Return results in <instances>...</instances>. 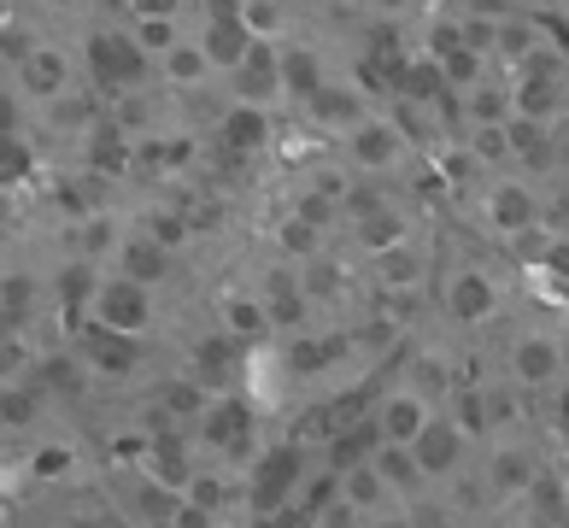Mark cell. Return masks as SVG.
Segmentation results:
<instances>
[{
  "mask_svg": "<svg viewBox=\"0 0 569 528\" xmlns=\"http://www.w3.org/2000/svg\"><path fill=\"white\" fill-rule=\"evenodd\" d=\"M463 440H470V435H463L452 417H429V422H423V435L411 440L417 470H423V476H452V470H458V458H463Z\"/></svg>",
  "mask_w": 569,
  "mask_h": 528,
  "instance_id": "6da1fadb",
  "label": "cell"
},
{
  "mask_svg": "<svg viewBox=\"0 0 569 528\" xmlns=\"http://www.w3.org/2000/svg\"><path fill=\"white\" fill-rule=\"evenodd\" d=\"M563 376V352L552 335H522L511 347V382L517 388H552Z\"/></svg>",
  "mask_w": 569,
  "mask_h": 528,
  "instance_id": "7a4b0ae2",
  "label": "cell"
},
{
  "mask_svg": "<svg viewBox=\"0 0 569 528\" xmlns=\"http://www.w3.org/2000/svg\"><path fill=\"white\" fill-rule=\"evenodd\" d=\"M493 306H499V293L481 270H458V277L447 282V311L458 317V323H481V317H493Z\"/></svg>",
  "mask_w": 569,
  "mask_h": 528,
  "instance_id": "3957f363",
  "label": "cell"
},
{
  "mask_svg": "<svg viewBox=\"0 0 569 528\" xmlns=\"http://www.w3.org/2000/svg\"><path fill=\"white\" fill-rule=\"evenodd\" d=\"M429 399L423 393H393L388 406H382V440H393V447H411L417 435H423V422H429Z\"/></svg>",
  "mask_w": 569,
  "mask_h": 528,
  "instance_id": "277c9868",
  "label": "cell"
},
{
  "mask_svg": "<svg viewBox=\"0 0 569 528\" xmlns=\"http://www.w3.org/2000/svg\"><path fill=\"white\" fill-rule=\"evenodd\" d=\"M147 323V293L136 282H118L100 293V329H112V335H136Z\"/></svg>",
  "mask_w": 569,
  "mask_h": 528,
  "instance_id": "5b68a950",
  "label": "cell"
},
{
  "mask_svg": "<svg viewBox=\"0 0 569 528\" xmlns=\"http://www.w3.org/2000/svg\"><path fill=\"white\" fill-rule=\"evenodd\" d=\"M488 481H493L499 494H529L535 481H540L535 452H529V447H499V452H493V464H488Z\"/></svg>",
  "mask_w": 569,
  "mask_h": 528,
  "instance_id": "8992f818",
  "label": "cell"
},
{
  "mask_svg": "<svg viewBox=\"0 0 569 528\" xmlns=\"http://www.w3.org/2000/svg\"><path fill=\"white\" fill-rule=\"evenodd\" d=\"M388 494H393V488L376 476V464H352V470L341 476V499L352 505V511H382Z\"/></svg>",
  "mask_w": 569,
  "mask_h": 528,
  "instance_id": "52a82bcc",
  "label": "cell"
},
{
  "mask_svg": "<svg viewBox=\"0 0 569 528\" xmlns=\"http://www.w3.org/2000/svg\"><path fill=\"white\" fill-rule=\"evenodd\" d=\"M206 435L218 440V447H229V452H247V440H252V417H247V406H236V399H223V406H212V417H206Z\"/></svg>",
  "mask_w": 569,
  "mask_h": 528,
  "instance_id": "ba28073f",
  "label": "cell"
},
{
  "mask_svg": "<svg viewBox=\"0 0 569 528\" xmlns=\"http://www.w3.org/2000/svg\"><path fill=\"white\" fill-rule=\"evenodd\" d=\"M370 464H376V476H382L388 488H417V481H423V470H417L411 447H393V440H382V452H376Z\"/></svg>",
  "mask_w": 569,
  "mask_h": 528,
  "instance_id": "9c48e42d",
  "label": "cell"
},
{
  "mask_svg": "<svg viewBox=\"0 0 569 528\" xmlns=\"http://www.w3.org/2000/svg\"><path fill=\"white\" fill-rule=\"evenodd\" d=\"M488 211H493V223H499V229H529V223H535V200L522 195L517 182H505V188H493V200H488Z\"/></svg>",
  "mask_w": 569,
  "mask_h": 528,
  "instance_id": "30bf717a",
  "label": "cell"
},
{
  "mask_svg": "<svg viewBox=\"0 0 569 528\" xmlns=\"http://www.w3.org/2000/svg\"><path fill=\"white\" fill-rule=\"evenodd\" d=\"M411 382H417V393H423L429 406H435V399H447V388H452V370H447V358H440V352H423V358L411 365Z\"/></svg>",
  "mask_w": 569,
  "mask_h": 528,
  "instance_id": "8fae6325",
  "label": "cell"
},
{
  "mask_svg": "<svg viewBox=\"0 0 569 528\" xmlns=\"http://www.w3.org/2000/svg\"><path fill=\"white\" fill-rule=\"evenodd\" d=\"M293 470H300V458H293V452H282V458H264V470H259V499H264V505H277V494H288Z\"/></svg>",
  "mask_w": 569,
  "mask_h": 528,
  "instance_id": "7c38bea8",
  "label": "cell"
},
{
  "mask_svg": "<svg viewBox=\"0 0 569 528\" xmlns=\"http://www.w3.org/2000/svg\"><path fill=\"white\" fill-rule=\"evenodd\" d=\"M382 282L388 288H417V282H423V265H417L411 252H388V259H382Z\"/></svg>",
  "mask_w": 569,
  "mask_h": 528,
  "instance_id": "4fadbf2b",
  "label": "cell"
},
{
  "mask_svg": "<svg viewBox=\"0 0 569 528\" xmlns=\"http://www.w3.org/2000/svg\"><path fill=\"white\" fill-rule=\"evenodd\" d=\"M452 422H458L463 435H481V429H488V399H481V393H463V399H458V417H452Z\"/></svg>",
  "mask_w": 569,
  "mask_h": 528,
  "instance_id": "5bb4252c",
  "label": "cell"
},
{
  "mask_svg": "<svg viewBox=\"0 0 569 528\" xmlns=\"http://www.w3.org/2000/svg\"><path fill=\"white\" fill-rule=\"evenodd\" d=\"M358 159H365V165H388L393 159V136L388 130H365V136H358Z\"/></svg>",
  "mask_w": 569,
  "mask_h": 528,
  "instance_id": "9a60e30c",
  "label": "cell"
},
{
  "mask_svg": "<svg viewBox=\"0 0 569 528\" xmlns=\"http://www.w3.org/2000/svg\"><path fill=\"white\" fill-rule=\"evenodd\" d=\"M264 329V317H259V306H229V335H259Z\"/></svg>",
  "mask_w": 569,
  "mask_h": 528,
  "instance_id": "2e32d148",
  "label": "cell"
},
{
  "mask_svg": "<svg viewBox=\"0 0 569 528\" xmlns=\"http://www.w3.org/2000/svg\"><path fill=\"white\" fill-rule=\"evenodd\" d=\"M159 277V252L153 247H130V282H147Z\"/></svg>",
  "mask_w": 569,
  "mask_h": 528,
  "instance_id": "e0dca14e",
  "label": "cell"
},
{
  "mask_svg": "<svg viewBox=\"0 0 569 528\" xmlns=\"http://www.w3.org/2000/svg\"><path fill=\"white\" fill-rule=\"evenodd\" d=\"M470 106H476V118H481V123H493V118L505 112V94H499V89H476Z\"/></svg>",
  "mask_w": 569,
  "mask_h": 528,
  "instance_id": "ac0fdd59",
  "label": "cell"
},
{
  "mask_svg": "<svg viewBox=\"0 0 569 528\" xmlns=\"http://www.w3.org/2000/svg\"><path fill=\"white\" fill-rule=\"evenodd\" d=\"M0 417H7V422H30V399L24 393H7V399H0Z\"/></svg>",
  "mask_w": 569,
  "mask_h": 528,
  "instance_id": "d6986e66",
  "label": "cell"
},
{
  "mask_svg": "<svg viewBox=\"0 0 569 528\" xmlns=\"http://www.w3.org/2000/svg\"><path fill=\"white\" fill-rule=\"evenodd\" d=\"M529 48H535L529 24H511V30H505V53H529Z\"/></svg>",
  "mask_w": 569,
  "mask_h": 528,
  "instance_id": "ffe728a7",
  "label": "cell"
},
{
  "mask_svg": "<svg viewBox=\"0 0 569 528\" xmlns=\"http://www.w3.org/2000/svg\"><path fill=\"white\" fill-rule=\"evenodd\" d=\"M481 153H505V130H499V123H488V130H481Z\"/></svg>",
  "mask_w": 569,
  "mask_h": 528,
  "instance_id": "44dd1931",
  "label": "cell"
},
{
  "mask_svg": "<svg viewBox=\"0 0 569 528\" xmlns=\"http://www.w3.org/2000/svg\"><path fill=\"white\" fill-rule=\"evenodd\" d=\"M452 77L470 82V77H476V53H458V59H452Z\"/></svg>",
  "mask_w": 569,
  "mask_h": 528,
  "instance_id": "7402d4cb",
  "label": "cell"
},
{
  "mask_svg": "<svg viewBox=\"0 0 569 528\" xmlns=\"http://www.w3.org/2000/svg\"><path fill=\"white\" fill-rule=\"evenodd\" d=\"M558 488H563V499H569V452H563V464H558Z\"/></svg>",
  "mask_w": 569,
  "mask_h": 528,
  "instance_id": "603a6c76",
  "label": "cell"
},
{
  "mask_svg": "<svg viewBox=\"0 0 569 528\" xmlns=\"http://www.w3.org/2000/svg\"><path fill=\"white\" fill-rule=\"evenodd\" d=\"M376 528H417V522H411V517H382Z\"/></svg>",
  "mask_w": 569,
  "mask_h": 528,
  "instance_id": "cb8c5ba5",
  "label": "cell"
},
{
  "mask_svg": "<svg viewBox=\"0 0 569 528\" xmlns=\"http://www.w3.org/2000/svg\"><path fill=\"white\" fill-rule=\"evenodd\" d=\"M0 370H12V347H0Z\"/></svg>",
  "mask_w": 569,
  "mask_h": 528,
  "instance_id": "d4e9b609",
  "label": "cell"
},
{
  "mask_svg": "<svg viewBox=\"0 0 569 528\" xmlns=\"http://www.w3.org/2000/svg\"><path fill=\"white\" fill-rule=\"evenodd\" d=\"M558 352H563V370H569V335H563V341H558Z\"/></svg>",
  "mask_w": 569,
  "mask_h": 528,
  "instance_id": "484cf974",
  "label": "cell"
},
{
  "mask_svg": "<svg viewBox=\"0 0 569 528\" xmlns=\"http://www.w3.org/2000/svg\"><path fill=\"white\" fill-rule=\"evenodd\" d=\"M388 7H399V0H388Z\"/></svg>",
  "mask_w": 569,
  "mask_h": 528,
  "instance_id": "4316f807",
  "label": "cell"
}]
</instances>
